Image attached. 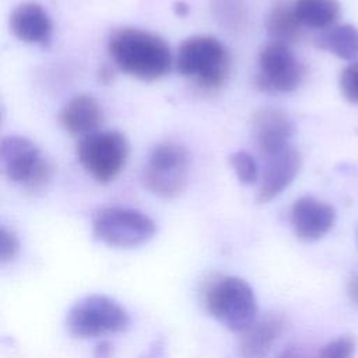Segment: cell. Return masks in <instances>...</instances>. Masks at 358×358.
<instances>
[{
	"mask_svg": "<svg viewBox=\"0 0 358 358\" xmlns=\"http://www.w3.org/2000/svg\"><path fill=\"white\" fill-rule=\"evenodd\" d=\"M108 52L123 73L143 81L164 77L172 64L169 46L161 36L133 27L113 31L108 41Z\"/></svg>",
	"mask_w": 358,
	"mask_h": 358,
	"instance_id": "6da1fadb",
	"label": "cell"
},
{
	"mask_svg": "<svg viewBox=\"0 0 358 358\" xmlns=\"http://www.w3.org/2000/svg\"><path fill=\"white\" fill-rule=\"evenodd\" d=\"M207 312L231 331L242 333L257 317V302L250 285L239 277L225 275L204 292Z\"/></svg>",
	"mask_w": 358,
	"mask_h": 358,
	"instance_id": "7a4b0ae2",
	"label": "cell"
},
{
	"mask_svg": "<svg viewBox=\"0 0 358 358\" xmlns=\"http://www.w3.org/2000/svg\"><path fill=\"white\" fill-rule=\"evenodd\" d=\"M176 69L201 88L215 90L228 77L229 56L217 38L211 35L190 36L178 49Z\"/></svg>",
	"mask_w": 358,
	"mask_h": 358,
	"instance_id": "3957f363",
	"label": "cell"
},
{
	"mask_svg": "<svg viewBox=\"0 0 358 358\" xmlns=\"http://www.w3.org/2000/svg\"><path fill=\"white\" fill-rule=\"evenodd\" d=\"M190 158L178 143L165 141L155 145L141 172L144 187L162 199H173L185 190L189 179Z\"/></svg>",
	"mask_w": 358,
	"mask_h": 358,
	"instance_id": "277c9868",
	"label": "cell"
},
{
	"mask_svg": "<svg viewBox=\"0 0 358 358\" xmlns=\"http://www.w3.org/2000/svg\"><path fill=\"white\" fill-rule=\"evenodd\" d=\"M130 324L123 306L106 295H88L77 301L67 313L66 327L78 338H92L124 331Z\"/></svg>",
	"mask_w": 358,
	"mask_h": 358,
	"instance_id": "5b68a950",
	"label": "cell"
},
{
	"mask_svg": "<svg viewBox=\"0 0 358 358\" xmlns=\"http://www.w3.org/2000/svg\"><path fill=\"white\" fill-rule=\"evenodd\" d=\"M94 236L113 248H134L157 232L155 222L144 213L127 207H105L92 218Z\"/></svg>",
	"mask_w": 358,
	"mask_h": 358,
	"instance_id": "8992f818",
	"label": "cell"
},
{
	"mask_svg": "<svg viewBox=\"0 0 358 358\" xmlns=\"http://www.w3.org/2000/svg\"><path fill=\"white\" fill-rule=\"evenodd\" d=\"M127 155V138L116 130L91 133L77 144V157L81 166L99 183L113 180L123 169Z\"/></svg>",
	"mask_w": 358,
	"mask_h": 358,
	"instance_id": "52a82bcc",
	"label": "cell"
},
{
	"mask_svg": "<svg viewBox=\"0 0 358 358\" xmlns=\"http://www.w3.org/2000/svg\"><path fill=\"white\" fill-rule=\"evenodd\" d=\"M3 175L13 183L31 189L43 186L50 176V165L38 145L22 136H8L0 144Z\"/></svg>",
	"mask_w": 358,
	"mask_h": 358,
	"instance_id": "ba28073f",
	"label": "cell"
},
{
	"mask_svg": "<svg viewBox=\"0 0 358 358\" xmlns=\"http://www.w3.org/2000/svg\"><path fill=\"white\" fill-rule=\"evenodd\" d=\"M257 87L270 92H292L303 80V66L287 43L270 42L259 53Z\"/></svg>",
	"mask_w": 358,
	"mask_h": 358,
	"instance_id": "9c48e42d",
	"label": "cell"
},
{
	"mask_svg": "<svg viewBox=\"0 0 358 358\" xmlns=\"http://www.w3.org/2000/svg\"><path fill=\"white\" fill-rule=\"evenodd\" d=\"M301 165V155L291 145L278 152L266 155L263 178L256 194V201L264 204L281 194L296 178Z\"/></svg>",
	"mask_w": 358,
	"mask_h": 358,
	"instance_id": "30bf717a",
	"label": "cell"
},
{
	"mask_svg": "<svg viewBox=\"0 0 358 358\" xmlns=\"http://www.w3.org/2000/svg\"><path fill=\"white\" fill-rule=\"evenodd\" d=\"M294 123L278 108H262L252 116V136L263 157L289 147Z\"/></svg>",
	"mask_w": 358,
	"mask_h": 358,
	"instance_id": "8fae6325",
	"label": "cell"
},
{
	"mask_svg": "<svg viewBox=\"0 0 358 358\" xmlns=\"http://www.w3.org/2000/svg\"><path fill=\"white\" fill-rule=\"evenodd\" d=\"M336 222L333 206L312 196H303L294 201L291 208V224L295 235L302 241H317L323 238Z\"/></svg>",
	"mask_w": 358,
	"mask_h": 358,
	"instance_id": "7c38bea8",
	"label": "cell"
},
{
	"mask_svg": "<svg viewBox=\"0 0 358 358\" xmlns=\"http://www.w3.org/2000/svg\"><path fill=\"white\" fill-rule=\"evenodd\" d=\"M287 326V319L282 313L271 312L256 317L239 337L238 354L239 358H266L275 341L281 337Z\"/></svg>",
	"mask_w": 358,
	"mask_h": 358,
	"instance_id": "4fadbf2b",
	"label": "cell"
},
{
	"mask_svg": "<svg viewBox=\"0 0 358 358\" xmlns=\"http://www.w3.org/2000/svg\"><path fill=\"white\" fill-rule=\"evenodd\" d=\"M11 32L22 42L45 45L52 38L53 24L48 11L35 1L18 4L10 15Z\"/></svg>",
	"mask_w": 358,
	"mask_h": 358,
	"instance_id": "5bb4252c",
	"label": "cell"
},
{
	"mask_svg": "<svg viewBox=\"0 0 358 358\" xmlns=\"http://www.w3.org/2000/svg\"><path fill=\"white\" fill-rule=\"evenodd\" d=\"M102 108L98 101L87 94L71 98L60 112L62 126L74 136H88L95 133L102 123Z\"/></svg>",
	"mask_w": 358,
	"mask_h": 358,
	"instance_id": "9a60e30c",
	"label": "cell"
},
{
	"mask_svg": "<svg viewBox=\"0 0 358 358\" xmlns=\"http://www.w3.org/2000/svg\"><path fill=\"white\" fill-rule=\"evenodd\" d=\"M316 45L347 62L358 60V29L350 24L329 27L316 36Z\"/></svg>",
	"mask_w": 358,
	"mask_h": 358,
	"instance_id": "2e32d148",
	"label": "cell"
},
{
	"mask_svg": "<svg viewBox=\"0 0 358 358\" xmlns=\"http://www.w3.org/2000/svg\"><path fill=\"white\" fill-rule=\"evenodd\" d=\"M302 24L296 18L294 4L287 1L275 3L266 18L267 34L273 38L274 42H281L289 45L296 41L301 34Z\"/></svg>",
	"mask_w": 358,
	"mask_h": 358,
	"instance_id": "e0dca14e",
	"label": "cell"
},
{
	"mask_svg": "<svg viewBox=\"0 0 358 358\" xmlns=\"http://www.w3.org/2000/svg\"><path fill=\"white\" fill-rule=\"evenodd\" d=\"M294 10L299 22L309 28H327L340 15L337 0H295Z\"/></svg>",
	"mask_w": 358,
	"mask_h": 358,
	"instance_id": "ac0fdd59",
	"label": "cell"
},
{
	"mask_svg": "<svg viewBox=\"0 0 358 358\" xmlns=\"http://www.w3.org/2000/svg\"><path fill=\"white\" fill-rule=\"evenodd\" d=\"M211 13L215 21L229 29H243L248 22V7L243 0H210Z\"/></svg>",
	"mask_w": 358,
	"mask_h": 358,
	"instance_id": "d6986e66",
	"label": "cell"
},
{
	"mask_svg": "<svg viewBox=\"0 0 358 358\" xmlns=\"http://www.w3.org/2000/svg\"><path fill=\"white\" fill-rule=\"evenodd\" d=\"M228 162L241 183L252 185L256 182L259 166L255 157L250 152L235 151L229 155Z\"/></svg>",
	"mask_w": 358,
	"mask_h": 358,
	"instance_id": "ffe728a7",
	"label": "cell"
},
{
	"mask_svg": "<svg viewBox=\"0 0 358 358\" xmlns=\"http://www.w3.org/2000/svg\"><path fill=\"white\" fill-rule=\"evenodd\" d=\"M357 350L355 338L351 336H340L324 344L316 358H354Z\"/></svg>",
	"mask_w": 358,
	"mask_h": 358,
	"instance_id": "44dd1931",
	"label": "cell"
},
{
	"mask_svg": "<svg viewBox=\"0 0 358 358\" xmlns=\"http://www.w3.org/2000/svg\"><path fill=\"white\" fill-rule=\"evenodd\" d=\"M338 84L343 96L351 103H358V62L348 64L341 71Z\"/></svg>",
	"mask_w": 358,
	"mask_h": 358,
	"instance_id": "7402d4cb",
	"label": "cell"
},
{
	"mask_svg": "<svg viewBox=\"0 0 358 358\" xmlns=\"http://www.w3.org/2000/svg\"><path fill=\"white\" fill-rule=\"evenodd\" d=\"M20 252L18 236L7 229L6 227L0 228V262L8 263L17 257Z\"/></svg>",
	"mask_w": 358,
	"mask_h": 358,
	"instance_id": "603a6c76",
	"label": "cell"
},
{
	"mask_svg": "<svg viewBox=\"0 0 358 358\" xmlns=\"http://www.w3.org/2000/svg\"><path fill=\"white\" fill-rule=\"evenodd\" d=\"M277 358H313V355L306 347L301 344H291L284 348Z\"/></svg>",
	"mask_w": 358,
	"mask_h": 358,
	"instance_id": "cb8c5ba5",
	"label": "cell"
},
{
	"mask_svg": "<svg viewBox=\"0 0 358 358\" xmlns=\"http://www.w3.org/2000/svg\"><path fill=\"white\" fill-rule=\"evenodd\" d=\"M347 295L350 302L358 309V271L354 273L347 282Z\"/></svg>",
	"mask_w": 358,
	"mask_h": 358,
	"instance_id": "d4e9b609",
	"label": "cell"
},
{
	"mask_svg": "<svg viewBox=\"0 0 358 358\" xmlns=\"http://www.w3.org/2000/svg\"><path fill=\"white\" fill-rule=\"evenodd\" d=\"M112 357V344L108 341L99 343L94 350V358H110Z\"/></svg>",
	"mask_w": 358,
	"mask_h": 358,
	"instance_id": "484cf974",
	"label": "cell"
},
{
	"mask_svg": "<svg viewBox=\"0 0 358 358\" xmlns=\"http://www.w3.org/2000/svg\"><path fill=\"white\" fill-rule=\"evenodd\" d=\"M173 10L178 15H186L189 11V6L185 1H178V3H175Z\"/></svg>",
	"mask_w": 358,
	"mask_h": 358,
	"instance_id": "4316f807",
	"label": "cell"
}]
</instances>
